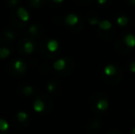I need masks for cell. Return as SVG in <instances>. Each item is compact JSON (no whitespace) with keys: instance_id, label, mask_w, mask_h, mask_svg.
<instances>
[{"instance_id":"17","label":"cell","mask_w":135,"mask_h":134,"mask_svg":"<svg viewBox=\"0 0 135 134\" xmlns=\"http://www.w3.org/2000/svg\"><path fill=\"white\" fill-rule=\"evenodd\" d=\"M0 37L5 41L12 43L16 39V38L18 37V32H17V29H14L12 26H6L2 29Z\"/></svg>"},{"instance_id":"11","label":"cell","mask_w":135,"mask_h":134,"mask_svg":"<svg viewBox=\"0 0 135 134\" xmlns=\"http://www.w3.org/2000/svg\"><path fill=\"white\" fill-rule=\"evenodd\" d=\"M24 37H28L30 39L36 41L37 39H41V37H43L45 31L44 28L42 27V25L38 22H32V23H28L27 27L22 31Z\"/></svg>"},{"instance_id":"5","label":"cell","mask_w":135,"mask_h":134,"mask_svg":"<svg viewBox=\"0 0 135 134\" xmlns=\"http://www.w3.org/2000/svg\"><path fill=\"white\" fill-rule=\"evenodd\" d=\"M39 52L44 59L54 60L60 55L61 46L60 43L55 39H45L38 46Z\"/></svg>"},{"instance_id":"27","label":"cell","mask_w":135,"mask_h":134,"mask_svg":"<svg viewBox=\"0 0 135 134\" xmlns=\"http://www.w3.org/2000/svg\"><path fill=\"white\" fill-rule=\"evenodd\" d=\"M62 4H64V0H50V1H49L50 7H54V8H58Z\"/></svg>"},{"instance_id":"9","label":"cell","mask_w":135,"mask_h":134,"mask_svg":"<svg viewBox=\"0 0 135 134\" xmlns=\"http://www.w3.org/2000/svg\"><path fill=\"white\" fill-rule=\"evenodd\" d=\"M116 34L115 26L108 19H101L98 25V35L105 41H110Z\"/></svg>"},{"instance_id":"24","label":"cell","mask_w":135,"mask_h":134,"mask_svg":"<svg viewBox=\"0 0 135 134\" xmlns=\"http://www.w3.org/2000/svg\"><path fill=\"white\" fill-rule=\"evenodd\" d=\"M5 5L7 7H10V8L15 9L18 7H20V6H21V2L20 0H7L5 2Z\"/></svg>"},{"instance_id":"29","label":"cell","mask_w":135,"mask_h":134,"mask_svg":"<svg viewBox=\"0 0 135 134\" xmlns=\"http://www.w3.org/2000/svg\"><path fill=\"white\" fill-rule=\"evenodd\" d=\"M97 3L102 7H108L112 4L111 0H98Z\"/></svg>"},{"instance_id":"6","label":"cell","mask_w":135,"mask_h":134,"mask_svg":"<svg viewBox=\"0 0 135 134\" xmlns=\"http://www.w3.org/2000/svg\"><path fill=\"white\" fill-rule=\"evenodd\" d=\"M33 98L34 100L32 107H33V109L36 112L47 115L54 108V101H52V97L47 94L41 93V92L39 91V93Z\"/></svg>"},{"instance_id":"4","label":"cell","mask_w":135,"mask_h":134,"mask_svg":"<svg viewBox=\"0 0 135 134\" xmlns=\"http://www.w3.org/2000/svg\"><path fill=\"white\" fill-rule=\"evenodd\" d=\"M75 63L69 56H62L54 61L52 66V72L60 77H66L74 73Z\"/></svg>"},{"instance_id":"2","label":"cell","mask_w":135,"mask_h":134,"mask_svg":"<svg viewBox=\"0 0 135 134\" xmlns=\"http://www.w3.org/2000/svg\"><path fill=\"white\" fill-rule=\"evenodd\" d=\"M89 107L96 116L105 115L109 109L108 96L104 92L96 91L89 97Z\"/></svg>"},{"instance_id":"3","label":"cell","mask_w":135,"mask_h":134,"mask_svg":"<svg viewBox=\"0 0 135 134\" xmlns=\"http://www.w3.org/2000/svg\"><path fill=\"white\" fill-rule=\"evenodd\" d=\"M135 48V35L130 31H125L117 38L114 50L120 55H127Z\"/></svg>"},{"instance_id":"26","label":"cell","mask_w":135,"mask_h":134,"mask_svg":"<svg viewBox=\"0 0 135 134\" xmlns=\"http://www.w3.org/2000/svg\"><path fill=\"white\" fill-rule=\"evenodd\" d=\"M39 71L41 72L42 75H47V73L52 71V67L49 64H47V63H43V64H41V67L39 68Z\"/></svg>"},{"instance_id":"34","label":"cell","mask_w":135,"mask_h":134,"mask_svg":"<svg viewBox=\"0 0 135 134\" xmlns=\"http://www.w3.org/2000/svg\"><path fill=\"white\" fill-rule=\"evenodd\" d=\"M132 118H133V120H134V122H135V109L133 111H132Z\"/></svg>"},{"instance_id":"22","label":"cell","mask_w":135,"mask_h":134,"mask_svg":"<svg viewBox=\"0 0 135 134\" xmlns=\"http://www.w3.org/2000/svg\"><path fill=\"white\" fill-rule=\"evenodd\" d=\"M46 0H28L27 6L31 8H41L46 5Z\"/></svg>"},{"instance_id":"33","label":"cell","mask_w":135,"mask_h":134,"mask_svg":"<svg viewBox=\"0 0 135 134\" xmlns=\"http://www.w3.org/2000/svg\"><path fill=\"white\" fill-rule=\"evenodd\" d=\"M126 134H135V126L134 127H132L127 131Z\"/></svg>"},{"instance_id":"14","label":"cell","mask_w":135,"mask_h":134,"mask_svg":"<svg viewBox=\"0 0 135 134\" xmlns=\"http://www.w3.org/2000/svg\"><path fill=\"white\" fill-rule=\"evenodd\" d=\"M103 121L99 117L92 118L85 124V131L88 134H98L102 131Z\"/></svg>"},{"instance_id":"1","label":"cell","mask_w":135,"mask_h":134,"mask_svg":"<svg viewBox=\"0 0 135 134\" xmlns=\"http://www.w3.org/2000/svg\"><path fill=\"white\" fill-rule=\"evenodd\" d=\"M124 76L122 67L118 63H109L104 66L100 72L101 80L109 86H115L120 83Z\"/></svg>"},{"instance_id":"18","label":"cell","mask_w":135,"mask_h":134,"mask_svg":"<svg viewBox=\"0 0 135 134\" xmlns=\"http://www.w3.org/2000/svg\"><path fill=\"white\" fill-rule=\"evenodd\" d=\"M13 11H14L15 14L17 15V17H18L23 23L28 25V21H30V15L28 10L27 9V7H23V6H20V7H18L17 8L13 9Z\"/></svg>"},{"instance_id":"30","label":"cell","mask_w":135,"mask_h":134,"mask_svg":"<svg viewBox=\"0 0 135 134\" xmlns=\"http://www.w3.org/2000/svg\"><path fill=\"white\" fill-rule=\"evenodd\" d=\"M75 3L79 6H83V7H86L91 4V0H75Z\"/></svg>"},{"instance_id":"21","label":"cell","mask_w":135,"mask_h":134,"mask_svg":"<svg viewBox=\"0 0 135 134\" xmlns=\"http://www.w3.org/2000/svg\"><path fill=\"white\" fill-rule=\"evenodd\" d=\"M115 20H116L117 25L122 28L127 27V26L129 25V23H130V18H129V17L127 16L126 14H123V13L118 14L115 18Z\"/></svg>"},{"instance_id":"15","label":"cell","mask_w":135,"mask_h":134,"mask_svg":"<svg viewBox=\"0 0 135 134\" xmlns=\"http://www.w3.org/2000/svg\"><path fill=\"white\" fill-rule=\"evenodd\" d=\"M47 90L51 95L61 96L64 92V85L57 78H51L47 83Z\"/></svg>"},{"instance_id":"7","label":"cell","mask_w":135,"mask_h":134,"mask_svg":"<svg viewBox=\"0 0 135 134\" xmlns=\"http://www.w3.org/2000/svg\"><path fill=\"white\" fill-rule=\"evenodd\" d=\"M64 26L72 33H79L84 29L85 20L79 14L69 13L64 18Z\"/></svg>"},{"instance_id":"12","label":"cell","mask_w":135,"mask_h":134,"mask_svg":"<svg viewBox=\"0 0 135 134\" xmlns=\"http://www.w3.org/2000/svg\"><path fill=\"white\" fill-rule=\"evenodd\" d=\"M14 125L18 129L27 128L31 122V116L26 110H18L13 116Z\"/></svg>"},{"instance_id":"28","label":"cell","mask_w":135,"mask_h":134,"mask_svg":"<svg viewBox=\"0 0 135 134\" xmlns=\"http://www.w3.org/2000/svg\"><path fill=\"white\" fill-rule=\"evenodd\" d=\"M52 23H54V25H58V26L64 25V18L56 15V16H54V18H52Z\"/></svg>"},{"instance_id":"31","label":"cell","mask_w":135,"mask_h":134,"mask_svg":"<svg viewBox=\"0 0 135 134\" xmlns=\"http://www.w3.org/2000/svg\"><path fill=\"white\" fill-rule=\"evenodd\" d=\"M105 134H123V133L121 132V131H119V130L111 129V130H109V131H108Z\"/></svg>"},{"instance_id":"16","label":"cell","mask_w":135,"mask_h":134,"mask_svg":"<svg viewBox=\"0 0 135 134\" xmlns=\"http://www.w3.org/2000/svg\"><path fill=\"white\" fill-rule=\"evenodd\" d=\"M13 44L0 37V59L5 60L12 53Z\"/></svg>"},{"instance_id":"23","label":"cell","mask_w":135,"mask_h":134,"mask_svg":"<svg viewBox=\"0 0 135 134\" xmlns=\"http://www.w3.org/2000/svg\"><path fill=\"white\" fill-rule=\"evenodd\" d=\"M9 131V123L5 118L0 117V134H7Z\"/></svg>"},{"instance_id":"20","label":"cell","mask_w":135,"mask_h":134,"mask_svg":"<svg viewBox=\"0 0 135 134\" xmlns=\"http://www.w3.org/2000/svg\"><path fill=\"white\" fill-rule=\"evenodd\" d=\"M9 19H10L12 27L16 29H22V31H23V29L27 27V24L23 23V22H22L21 20L17 17V15L15 14L14 11L11 12L10 17H9Z\"/></svg>"},{"instance_id":"19","label":"cell","mask_w":135,"mask_h":134,"mask_svg":"<svg viewBox=\"0 0 135 134\" xmlns=\"http://www.w3.org/2000/svg\"><path fill=\"white\" fill-rule=\"evenodd\" d=\"M85 18H86V21L91 26H98V23L100 22V20H101L98 13H97L94 10L88 11L86 13V15H85Z\"/></svg>"},{"instance_id":"13","label":"cell","mask_w":135,"mask_h":134,"mask_svg":"<svg viewBox=\"0 0 135 134\" xmlns=\"http://www.w3.org/2000/svg\"><path fill=\"white\" fill-rule=\"evenodd\" d=\"M17 92L18 94L22 97L30 98V97H34L38 93L39 90L36 89L33 86L27 83H20L17 86Z\"/></svg>"},{"instance_id":"8","label":"cell","mask_w":135,"mask_h":134,"mask_svg":"<svg viewBox=\"0 0 135 134\" xmlns=\"http://www.w3.org/2000/svg\"><path fill=\"white\" fill-rule=\"evenodd\" d=\"M7 71L10 76L14 78H20L24 76L28 71L27 62L20 57L13 58L9 61Z\"/></svg>"},{"instance_id":"25","label":"cell","mask_w":135,"mask_h":134,"mask_svg":"<svg viewBox=\"0 0 135 134\" xmlns=\"http://www.w3.org/2000/svg\"><path fill=\"white\" fill-rule=\"evenodd\" d=\"M126 66L129 72H131L132 73H135V58H132V59L129 60V61L127 62Z\"/></svg>"},{"instance_id":"10","label":"cell","mask_w":135,"mask_h":134,"mask_svg":"<svg viewBox=\"0 0 135 134\" xmlns=\"http://www.w3.org/2000/svg\"><path fill=\"white\" fill-rule=\"evenodd\" d=\"M37 48H38V44L36 42V41H34V39L28 37L21 38L20 41L18 42V45H17L18 52L21 55H25V56L32 54Z\"/></svg>"},{"instance_id":"32","label":"cell","mask_w":135,"mask_h":134,"mask_svg":"<svg viewBox=\"0 0 135 134\" xmlns=\"http://www.w3.org/2000/svg\"><path fill=\"white\" fill-rule=\"evenodd\" d=\"M125 3L128 6H131V7H135V0H126Z\"/></svg>"}]
</instances>
